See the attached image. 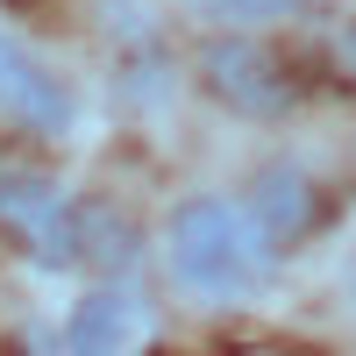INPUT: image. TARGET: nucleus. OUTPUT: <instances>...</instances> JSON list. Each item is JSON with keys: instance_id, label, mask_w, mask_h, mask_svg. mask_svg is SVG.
Instances as JSON below:
<instances>
[{"instance_id": "3", "label": "nucleus", "mask_w": 356, "mask_h": 356, "mask_svg": "<svg viewBox=\"0 0 356 356\" xmlns=\"http://www.w3.org/2000/svg\"><path fill=\"white\" fill-rule=\"evenodd\" d=\"M0 114L29 136H65L72 129V93L57 86V72L43 65L29 43L0 36Z\"/></svg>"}, {"instance_id": "1", "label": "nucleus", "mask_w": 356, "mask_h": 356, "mask_svg": "<svg viewBox=\"0 0 356 356\" xmlns=\"http://www.w3.org/2000/svg\"><path fill=\"white\" fill-rule=\"evenodd\" d=\"M171 271L207 300H243L271 278V243L228 200H186L171 214Z\"/></svg>"}, {"instance_id": "2", "label": "nucleus", "mask_w": 356, "mask_h": 356, "mask_svg": "<svg viewBox=\"0 0 356 356\" xmlns=\"http://www.w3.org/2000/svg\"><path fill=\"white\" fill-rule=\"evenodd\" d=\"M0 235L43 271H65L79 264V214L72 200L50 186L43 171H22V164H0Z\"/></svg>"}, {"instance_id": "6", "label": "nucleus", "mask_w": 356, "mask_h": 356, "mask_svg": "<svg viewBox=\"0 0 356 356\" xmlns=\"http://www.w3.org/2000/svg\"><path fill=\"white\" fill-rule=\"evenodd\" d=\"M257 235L264 243H292V235H307V221H314V193H307V178L300 171H285V164H271L257 178Z\"/></svg>"}, {"instance_id": "7", "label": "nucleus", "mask_w": 356, "mask_h": 356, "mask_svg": "<svg viewBox=\"0 0 356 356\" xmlns=\"http://www.w3.org/2000/svg\"><path fill=\"white\" fill-rule=\"evenodd\" d=\"M307 0H221V15H292Z\"/></svg>"}, {"instance_id": "4", "label": "nucleus", "mask_w": 356, "mask_h": 356, "mask_svg": "<svg viewBox=\"0 0 356 356\" xmlns=\"http://www.w3.org/2000/svg\"><path fill=\"white\" fill-rule=\"evenodd\" d=\"M207 86H214L221 100L250 107V114H278V107L292 100L285 72H278L257 43H214V50H207Z\"/></svg>"}, {"instance_id": "5", "label": "nucleus", "mask_w": 356, "mask_h": 356, "mask_svg": "<svg viewBox=\"0 0 356 356\" xmlns=\"http://www.w3.org/2000/svg\"><path fill=\"white\" fill-rule=\"evenodd\" d=\"M136 335H143V307L129 292H93V300H79L65 328V356H129Z\"/></svg>"}]
</instances>
